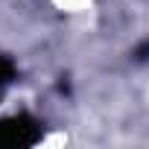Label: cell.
Here are the masks:
<instances>
[{"instance_id": "7a4b0ae2", "label": "cell", "mask_w": 149, "mask_h": 149, "mask_svg": "<svg viewBox=\"0 0 149 149\" xmlns=\"http://www.w3.org/2000/svg\"><path fill=\"white\" fill-rule=\"evenodd\" d=\"M15 79V64L6 58V56H0V88H3L6 82Z\"/></svg>"}, {"instance_id": "6da1fadb", "label": "cell", "mask_w": 149, "mask_h": 149, "mask_svg": "<svg viewBox=\"0 0 149 149\" xmlns=\"http://www.w3.org/2000/svg\"><path fill=\"white\" fill-rule=\"evenodd\" d=\"M44 137V129L29 114H15L0 120V149H29Z\"/></svg>"}]
</instances>
